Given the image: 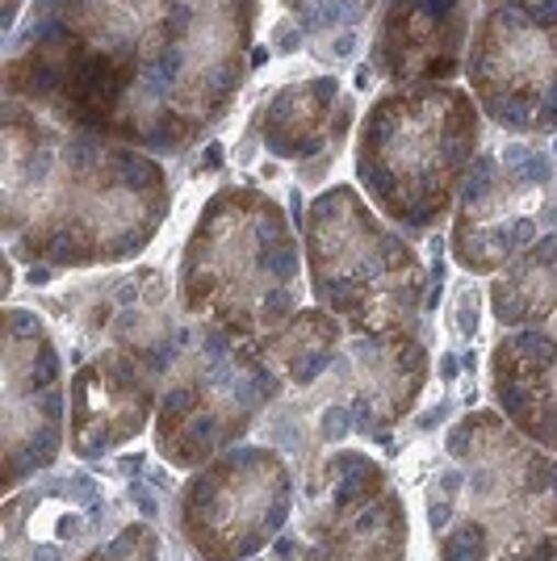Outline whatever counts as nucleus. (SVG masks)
<instances>
[{"label": "nucleus", "mask_w": 557, "mask_h": 561, "mask_svg": "<svg viewBox=\"0 0 557 561\" xmlns=\"http://www.w3.org/2000/svg\"><path fill=\"white\" fill-rule=\"evenodd\" d=\"M260 0H30L4 96L147 156H185L248 80Z\"/></svg>", "instance_id": "f257e3e1"}, {"label": "nucleus", "mask_w": 557, "mask_h": 561, "mask_svg": "<svg viewBox=\"0 0 557 561\" xmlns=\"http://www.w3.org/2000/svg\"><path fill=\"white\" fill-rule=\"evenodd\" d=\"M0 231L18 264L105 268L151 248L172 210L168 168L4 96Z\"/></svg>", "instance_id": "f03ea898"}, {"label": "nucleus", "mask_w": 557, "mask_h": 561, "mask_svg": "<svg viewBox=\"0 0 557 561\" xmlns=\"http://www.w3.org/2000/svg\"><path fill=\"white\" fill-rule=\"evenodd\" d=\"M444 453L428 486L436 561H557V453L490 407L453 423Z\"/></svg>", "instance_id": "7ed1b4c3"}, {"label": "nucleus", "mask_w": 557, "mask_h": 561, "mask_svg": "<svg viewBox=\"0 0 557 561\" xmlns=\"http://www.w3.org/2000/svg\"><path fill=\"white\" fill-rule=\"evenodd\" d=\"M303 239L277 197L255 185H223L209 197L177 268V306L235 340H260L306 302Z\"/></svg>", "instance_id": "20e7f679"}, {"label": "nucleus", "mask_w": 557, "mask_h": 561, "mask_svg": "<svg viewBox=\"0 0 557 561\" xmlns=\"http://www.w3.org/2000/svg\"><path fill=\"white\" fill-rule=\"evenodd\" d=\"M482 151V110L465 84H390L356 130V188L407 234L453 218Z\"/></svg>", "instance_id": "39448f33"}, {"label": "nucleus", "mask_w": 557, "mask_h": 561, "mask_svg": "<svg viewBox=\"0 0 557 561\" xmlns=\"http://www.w3.org/2000/svg\"><path fill=\"white\" fill-rule=\"evenodd\" d=\"M310 298L349 335L416 328L432 306L419 248L370 206L356 185H331L298 214Z\"/></svg>", "instance_id": "423d86ee"}, {"label": "nucleus", "mask_w": 557, "mask_h": 561, "mask_svg": "<svg viewBox=\"0 0 557 561\" xmlns=\"http://www.w3.org/2000/svg\"><path fill=\"white\" fill-rule=\"evenodd\" d=\"M285 398V381L264 360L255 340L185 319L156 407V453L168 469H202L235 448Z\"/></svg>", "instance_id": "0eeeda50"}, {"label": "nucleus", "mask_w": 557, "mask_h": 561, "mask_svg": "<svg viewBox=\"0 0 557 561\" xmlns=\"http://www.w3.org/2000/svg\"><path fill=\"white\" fill-rule=\"evenodd\" d=\"M549 231H557L554 147L515 135L482 142L453 210V260L474 277H495Z\"/></svg>", "instance_id": "6e6552de"}, {"label": "nucleus", "mask_w": 557, "mask_h": 561, "mask_svg": "<svg viewBox=\"0 0 557 561\" xmlns=\"http://www.w3.org/2000/svg\"><path fill=\"white\" fill-rule=\"evenodd\" d=\"M298 507L294 469L273 445H239L189 473L177 528L197 561H255L273 549Z\"/></svg>", "instance_id": "1a4fd4ad"}, {"label": "nucleus", "mask_w": 557, "mask_h": 561, "mask_svg": "<svg viewBox=\"0 0 557 561\" xmlns=\"http://www.w3.org/2000/svg\"><path fill=\"white\" fill-rule=\"evenodd\" d=\"M462 76L482 117L503 135H557V22L482 9Z\"/></svg>", "instance_id": "9d476101"}, {"label": "nucleus", "mask_w": 557, "mask_h": 561, "mask_svg": "<svg viewBox=\"0 0 557 561\" xmlns=\"http://www.w3.org/2000/svg\"><path fill=\"white\" fill-rule=\"evenodd\" d=\"M4 491H22L38 473H47L68 448V381L64 356L50 340L43 314L9 306L4 310Z\"/></svg>", "instance_id": "9b49d317"}, {"label": "nucleus", "mask_w": 557, "mask_h": 561, "mask_svg": "<svg viewBox=\"0 0 557 561\" xmlns=\"http://www.w3.org/2000/svg\"><path fill=\"white\" fill-rule=\"evenodd\" d=\"M432 356L416 328L349 335L336 365L323 374L327 386H310L298 402H340L352 415V432L390 445V432L416 411L428 386Z\"/></svg>", "instance_id": "f8f14e48"}, {"label": "nucleus", "mask_w": 557, "mask_h": 561, "mask_svg": "<svg viewBox=\"0 0 557 561\" xmlns=\"http://www.w3.org/2000/svg\"><path fill=\"white\" fill-rule=\"evenodd\" d=\"M163 374L139 352L110 344L80 360L68 381V453L101 461L156 423Z\"/></svg>", "instance_id": "ddd939ff"}, {"label": "nucleus", "mask_w": 557, "mask_h": 561, "mask_svg": "<svg viewBox=\"0 0 557 561\" xmlns=\"http://www.w3.org/2000/svg\"><path fill=\"white\" fill-rule=\"evenodd\" d=\"M482 0H386L370 43V71L386 84H448L465 71Z\"/></svg>", "instance_id": "4468645a"}, {"label": "nucleus", "mask_w": 557, "mask_h": 561, "mask_svg": "<svg viewBox=\"0 0 557 561\" xmlns=\"http://www.w3.org/2000/svg\"><path fill=\"white\" fill-rule=\"evenodd\" d=\"M487 381L503 420L533 445L557 453V340L545 331H503L490 348Z\"/></svg>", "instance_id": "2eb2a0df"}, {"label": "nucleus", "mask_w": 557, "mask_h": 561, "mask_svg": "<svg viewBox=\"0 0 557 561\" xmlns=\"http://www.w3.org/2000/svg\"><path fill=\"white\" fill-rule=\"evenodd\" d=\"M96 503L101 494L89 473L13 491L4 503V561H64Z\"/></svg>", "instance_id": "dca6fc26"}, {"label": "nucleus", "mask_w": 557, "mask_h": 561, "mask_svg": "<svg viewBox=\"0 0 557 561\" xmlns=\"http://www.w3.org/2000/svg\"><path fill=\"white\" fill-rule=\"evenodd\" d=\"M411 519L402 494L390 486L377 503L331 528L289 524L269 549V561H407Z\"/></svg>", "instance_id": "f3484780"}, {"label": "nucleus", "mask_w": 557, "mask_h": 561, "mask_svg": "<svg viewBox=\"0 0 557 561\" xmlns=\"http://www.w3.org/2000/svg\"><path fill=\"white\" fill-rule=\"evenodd\" d=\"M352 101L340 93L336 76H310V80H289L285 89L269 96L264 105V126L260 139L264 151L277 160H315L327 156L331 142L340 147L349 130Z\"/></svg>", "instance_id": "a211bd4d"}, {"label": "nucleus", "mask_w": 557, "mask_h": 561, "mask_svg": "<svg viewBox=\"0 0 557 561\" xmlns=\"http://www.w3.org/2000/svg\"><path fill=\"white\" fill-rule=\"evenodd\" d=\"M390 491V473L382 461H373L361 448H331L327 457L310 461L298 491V528H331L344 524L356 512H365Z\"/></svg>", "instance_id": "6ab92c4d"}, {"label": "nucleus", "mask_w": 557, "mask_h": 561, "mask_svg": "<svg viewBox=\"0 0 557 561\" xmlns=\"http://www.w3.org/2000/svg\"><path fill=\"white\" fill-rule=\"evenodd\" d=\"M490 314L503 331H545L557 340V231L495 273Z\"/></svg>", "instance_id": "aec40b11"}, {"label": "nucleus", "mask_w": 557, "mask_h": 561, "mask_svg": "<svg viewBox=\"0 0 557 561\" xmlns=\"http://www.w3.org/2000/svg\"><path fill=\"white\" fill-rule=\"evenodd\" d=\"M344 335H349L344 323L336 314H327L323 306H303L289 323H281L277 331L260 335L255 348L264 352V360L277 369L285 390L306 394L336 365V356L344 348Z\"/></svg>", "instance_id": "412c9836"}, {"label": "nucleus", "mask_w": 557, "mask_h": 561, "mask_svg": "<svg viewBox=\"0 0 557 561\" xmlns=\"http://www.w3.org/2000/svg\"><path fill=\"white\" fill-rule=\"evenodd\" d=\"M294 25L315 43H352L382 0H281Z\"/></svg>", "instance_id": "4be33fe9"}, {"label": "nucleus", "mask_w": 557, "mask_h": 561, "mask_svg": "<svg viewBox=\"0 0 557 561\" xmlns=\"http://www.w3.org/2000/svg\"><path fill=\"white\" fill-rule=\"evenodd\" d=\"M80 561H160V537L147 524H130L105 549H93L89 558Z\"/></svg>", "instance_id": "5701e85b"}, {"label": "nucleus", "mask_w": 557, "mask_h": 561, "mask_svg": "<svg viewBox=\"0 0 557 561\" xmlns=\"http://www.w3.org/2000/svg\"><path fill=\"white\" fill-rule=\"evenodd\" d=\"M482 9H515L533 22H557V0H482Z\"/></svg>", "instance_id": "b1692460"}, {"label": "nucleus", "mask_w": 557, "mask_h": 561, "mask_svg": "<svg viewBox=\"0 0 557 561\" xmlns=\"http://www.w3.org/2000/svg\"><path fill=\"white\" fill-rule=\"evenodd\" d=\"M130 499H135V507L143 512V519H156V515H160V503L143 491V482H135V486H130Z\"/></svg>", "instance_id": "393cba45"}, {"label": "nucleus", "mask_w": 557, "mask_h": 561, "mask_svg": "<svg viewBox=\"0 0 557 561\" xmlns=\"http://www.w3.org/2000/svg\"><path fill=\"white\" fill-rule=\"evenodd\" d=\"M25 4H30V0H4V34H13V30H18Z\"/></svg>", "instance_id": "a878e982"}, {"label": "nucleus", "mask_w": 557, "mask_h": 561, "mask_svg": "<svg viewBox=\"0 0 557 561\" xmlns=\"http://www.w3.org/2000/svg\"><path fill=\"white\" fill-rule=\"evenodd\" d=\"M151 482H156V486H160V491H172V486H177V482H172V473H168V469H156V473H151Z\"/></svg>", "instance_id": "bb28decb"}, {"label": "nucleus", "mask_w": 557, "mask_h": 561, "mask_svg": "<svg viewBox=\"0 0 557 561\" xmlns=\"http://www.w3.org/2000/svg\"><path fill=\"white\" fill-rule=\"evenodd\" d=\"M554 156H557V142H554Z\"/></svg>", "instance_id": "cd10ccee"}, {"label": "nucleus", "mask_w": 557, "mask_h": 561, "mask_svg": "<svg viewBox=\"0 0 557 561\" xmlns=\"http://www.w3.org/2000/svg\"><path fill=\"white\" fill-rule=\"evenodd\" d=\"M255 561H260V558H255Z\"/></svg>", "instance_id": "c85d7f7f"}]
</instances>
